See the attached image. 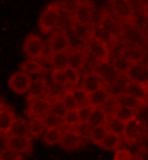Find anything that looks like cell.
I'll use <instances>...</instances> for the list:
<instances>
[{"label":"cell","instance_id":"1","mask_svg":"<svg viewBox=\"0 0 148 160\" xmlns=\"http://www.w3.org/2000/svg\"><path fill=\"white\" fill-rule=\"evenodd\" d=\"M61 8L60 3L54 1L49 3L43 9L39 19V28L43 34H49L56 29L60 21Z\"/></svg>","mask_w":148,"mask_h":160},{"label":"cell","instance_id":"2","mask_svg":"<svg viewBox=\"0 0 148 160\" xmlns=\"http://www.w3.org/2000/svg\"><path fill=\"white\" fill-rule=\"evenodd\" d=\"M112 14L123 24H135V8L131 0H108Z\"/></svg>","mask_w":148,"mask_h":160},{"label":"cell","instance_id":"3","mask_svg":"<svg viewBox=\"0 0 148 160\" xmlns=\"http://www.w3.org/2000/svg\"><path fill=\"white\" fill-rule=\"evenodd\" d=\"M49 54L64 52L69 51L71 48V41H70L69 34L64 27L56 28L50 34V38L47 42Z\"/></svg>","mask_w":148,"mask_h":160},{"label":"cell","instance_id":"4","mask_svg":"<svg viewBox=\"0 0 148 160\" xmlns=\"http://www.w3.org/2000/svg\"><path fill=\"white\" fill-rule=\"evenodd\" d=\"M46 46L41 37L34 33H29L26 37L23 45V51L27 58L29 59H41L44 56Z\"/></svg>","mask_w":148,"mask_h":160},{"label":"cell","instance_id":"5","mask_svg":"<svg viewBox=\"0 0 148 160\" xmlns=\"http://www.w3.org/2000/svg\"><path fill=\"white\" fill-rule=\"evenodd\" d=\"M86 49L88 51V53L91 54L97 60V62L110 60L111 57L110 47L103 41L99 40L97 38L92 37L91 39L87 41Z\"/></svg>","mask_w":148,"mask_h":160},{"label":"cell","instance_id":"6","mask_svg":"<svg viewBox=\"0 0 148 160\" xmlns=\"http://www.w3.org/2000/svg\"><path fill=\"white\" fill-rule=\"evenodd\" d=\"M31 82H33V78L29 74H26L22 71H18L9 77L8 84V88L16 94L24 95L27 94Z\"/></svg>","mask_w":148,"mask_h":160},{"label":"cell","instance_id":"7","mask_svg":"<svg viewBox=\"0 0 148 160\" xmlns=\"http://www.w3.org/2000/svg\"><path fill=\"white\" fill-rule=\"evenodd\" d=\"M73 22L79 25L92 24L94 18V5L90 0H82L73 14Z\"/></svg>","mask_w":148,"mask_h":160},{"label":"cell","instance_id":"8","mask_svg":"<svg viewBox=\"0 0 148 160\" xmlns=\"http://www.w3.org/2000/svg\"><path fill=\"white\" fill-rule=\"evenodd\" d=\"M5 147L20 153L22 155H29L33 151V139L30 136L6 135Z\"/></svg>","mask_w":148,"mask_h":160},{"label":"cell","instance_id":"9","mask_svg":"<svg viewBox=\"0 0 148 160\" xmlns=\"http://www.w3.org/2000/svg\"><path fill=\"white\" fill-rule=\"evenodd\" d=\"M28 108L27 113L29 118H42L44 114H46L48 111H50L51 103L52 100L46 97H38L34 99H27Z\"/></svg>","mask_w":148,"mask_h":160},{"label":"cell","instance_id":"10","mask_svg":"<svg viewBox=\"0 0 148 160\" xmlns=\"http://www.w3.org/2000/svg\"><path fill=\"white\" fill-rule=\"evenodd\" d=\"M85 138L86 137L79 131L67 129L65 131H63L62 138H61L59 145L63 149L68 150V151H72V150H76L80 148L83 145V142H85Z\"/></svg>","mask_w":148,"mask_h":160},{"label":"cell","instance_id":"11","mask_svg":"<svg viewBox=\"0 0 148 160\" xmlns=\"http://www.w3.org/2000/svg\"><path fill=\"white\" fill-rule=\"evenodd\" d=\"M98 25L103 28V29L108 31L110 33H112L113 36L116 37L117 39H120L122 23L114 15L111 14V12H108L107 11L102 12Z\"/></svg>","mask_w":148,"mask_h":160},{"label":"cell","instance_id":"12","mask_svg":"<svg viewBox=\"0 0 148 160\" xmlns=\"http://www.w3.org/2000/svg\"><path fill=\"white\" fill-rule=\"evenodd\" d=\"M94 72L97 73V75L100 77V79L102 80L103 84L108 88L114 80L118 77V73L116 72V70L114 69V67L112 66V63L110 60L108 62H97V66L94 70Z\"/></svg>","mask_w":148,"mask_h":160},{"label":"cell","instance_id":"13","mask_svg":"<svg viewBox=\"0 0 148 160\" xmlns=\"http://www.w3.org/2000/svg\"><path fill=\"white\" fill-rule=\"evenodd\" d=\"M125 76L130 81L145 84L148 81V65L143 62L131 63L130 68Z\"/></svg>","mask_w":148,"mask_h":160},{"label":"cell","instance_id":"14","mask_svg":"<svg viewBox=\"0 0 148 160\" xmlns=\"http://www.w3.org/2000/svg\"><path fill=\"white\" fill-rule=\"evenodd\" d=\"M142 125L137 118H134L125 123L124 131L122 134V138H124L128 142H139L141 135H142Z\"/></svg>","mask_w":148,"mask_h":160},{"label":"cell","instance_id":"15","mask_svg":"<svg viewBox=\"0 0 148 160\" xmlns=\"http://www.w3.org/2000/svg\"><path fill=\"white\" fill-rule=\"evenodd\" d=\"M88 59L86 47H76L69 50V67L75 70H82Z\"/></svg>","mask_w":148,"mask_h":160},{"label":"cell","instance_id":"16","mask_svg":"<svg viewBox=\"0 0 148 160\" xmlns=\"http://www.w3.org/2000/svg\"><path fill=\"white\" fill-rule=\"evenodd\" d=\"M103 86L105 85L103 84L102 80L100 79V77L97 75L96 72L91 71V72H87L83 74L82 79V86H80V88L85 89L88 94L97 91V89L103 88ZM105 88H107V86H105Z\"/></svg>","mask_w":148,"mask_h":160},{"label":"cell","instance_id":"17","mask_svg":"<svg viewBox=\"0 0 148 160\" xmlns=\"http://www.w3.org/2000/svg\"><path fill=\"white\" fill-rule=\"evenodd\" d=\"M120 53L126 57L131 63L143 62L144 57H145V52L142 49V47L137 44H127L126 46L122 48Z\"/></svg>","mask_w":148,"mask_h":160},{"label":"cell","instance_id":"18","mask_svg":"<svg viewBox=\"0 0 148 160\" xmlns=\"http://www.w3.org/2000/svg\"><path fill=\"white\" fill-rule=\"evenodd\" d=\"M15 119H16V116H15L14 109H13L11 106L5 104V106L3 107L1 113H0V133L4 134V135H8Z\"/></svg>","mask_w":148,"mask_h":160},{"label":"cell","instance_id":"19","mask_svg":"<svg viewBox=\"0 0 148 160\" xmlns=\"http://www.w3.org/2000/svg\"><path fill=\"white\" fill-rule=\"evenodd\" d=\"M111 92L108 88H103L97 89L95 92H90L88 95V104L92 107H102L111 97Z\"/></svg>","mask_w":148,"mask_h":160},{"label":"cell","instance_id":"20","mask_svg":"<svg viewBox=\"0 0 148 160\" xmlns=\"http://www.w3.org/2000/svg\"><path fill=\"white\" fill-rule=\"evenodd\" d=\"M20 71L31 75H45L47 73V69L44 65L39 62L37 59L27 58L20 65Z\"/></svg>","mask_w":148,"mask_h":160},{"label":"cell","instance_id":"21","mask_svg":"<svg viewBox=\"0 0 148 160\" xmlns=\"http://www.w3.org/2000/svg\"><path fill=\"white\" fill-rule=\"evenodd\" d=\"M115 98L117 100V103L123 106L130 107L134 110H138L140 108H142L144 105L146 104V102H144L142 100L133 97V96L125 94V92H120L118 95H115Z\"/></svg>","mask_w":148,"mask_h":160},{"label":"cell","instance_id":"22","mask_svg":"<svg viewBox=\"0 0 148 160\" xmlns=\"http://www.w3.org/2000/svg\"><path fill=\"white\" fill-rule=\"evenodd\" d=\"M48 88V83L44 78L34 79L31 85L27 92V99H34L38 97H45Z\"/></svg>","mask_w":148,"mask_h":160},{"label":"cell","instance_id":"23","mask_svg":"<svg viewBox=\"0 0 148 160\" xmlns=\"http://www.w3.org/2000/svg\"><path fill=\"white\" fill-rule=\"evenodd\" d=\"M63 129L61 126L56 127H48L43 133V142L47 146H56L59 145L60 140L62 138Z\"/></svg>","mask_w":148,"mask_h":160},{"label":"cell","instance_id":"24","mask_svg":"<svg viewBox=\"0 0 148 160\" xmlns=\"http://www.w3.org/2000/svg\"><path fill=\"white\" fill-rule=\"evenodd\" d=\"M49 63L53 70H65L69 67V51L49 54Z\"/></svg>","mask_w":148,"mask_h":160},{"label":"cell","instance_id":"25","mask_svg":"<svg viewBox=\"0 0 148 160\" xmlns=\"http://www.w3.org/2000/svg\"><path fill=\"white\" fill-rule=\"evenodd\" d=\"M8 135L29 136V125H28V121H26L21 117L16 118Z\"/></svg>","mask_w":148,"mask_h":160},{"label":"cell","instance_id":"26","mask_svg":"<svg viewBox=\"0 0 148 160\" xmlns=\"http://www.w3.org/2000/svg\"><path fill=\"white\" fill-rule=\"evenodd\" d=\"M122 139H123L122 136L117 135V134L108 130L107 134H105V136L103 137V139H102L99 147L104 150H108V151H116V150L120 148Z\"/></svg>","mask_w":148,"mask_h":160},{"label":"cell","instance_id":"27","mask_svg":"<svg viewBox=\"0 0 148 160\" xmlns=\"http://www.w3.org/2000/svg\"><path fill=\"white\" fill-rule=\"evenodd\" d=\"M123 92L133 96V97L139 99V100H142L144 102H146V99L148 98L145 88H144V84L130 81V80H128V82L126 83V86H125Z\"/></svg>","mask_w":148,"mask_h":160},{"label":"cell","instance_id":"28","mask_svg":"<svg viewBox=\"0 0 148 160\" xmlns=\"http://www.w3.org/2000/svg\"><path fill=\"white\" fill-rule=\"evenodd\" d=\"M107 121L108 114L103 109V107H93L87 125L90 128H92L96 126H100V125H105Z\"/></svg>","mask_w":148,"mask_h":160},{"label":"cell","instance_id":"29","mask_svg":"<svg viewBox=\"0 0 148 160\" xmlns=\"http://www.w3.org/2000/svg\"><path fill=\"white\" fill-rule=\"evenodd\" d=\"M110 62L119 75H126L127 71L131 66V62L124 55H122L120 52L113 57V59Z\"/></svg>","mask_w":148,"mask_h":160},{"label":"cell","instance_id":"30","mask_svg":"<svg viewBox=\"0 0 148 160\" xmlns=\"http://www.w3.org/2000/svg\"><path fill=\"white\" fill-rule=\"evenodd\" d=\"M28 125H29V136L31 138H39L46 130V126L41 118H30Z\"/></svg>","mask_w":148,"mask_h":160},{"label":"cell","instance_id":"31","mask_svg":"<svg viewBox=\"0 0 148 160\" xmlns=\"http://www.w3.org/2000/svg\"><path fill=\"white\" fill-rule=\"evenodd\" d=\"M136 113H137V110H134L130 107H126V106H123V105L118 104L112 117H114V118H116V119L126 123L127 121L136 118Z\"/></svg>","mask_w":148,"mask_h":160},{"label":"cell","instance_id":"32","mask_svg":"<svg viewBox=\"0 0 148 160\" xmlns=\"http://www.w3.org/2000/svg\"><path fill=\"white\" fill-rule=\"evenodd\" d=\"M93 29H94V25L89 24V25H79L73 22V30L74 34L78 38L79 40L82 41H88L93 37Z\"/></svg>","mask_w":148,"mask_h":160},{"label":"cell","instance_id":"33","mask_svg":"<svg viewBox=\"0 0 148 160\" xmlns=\"http://www.w3.org/2000/svg\"><path fill=\"white\" fill-rule=\"evenodd\" d=\"M108 132V128L105 125H100V126H96L90 128L89 131V138L90 140L94 143V145L99 146L100 142H102L103 137Z\"/></svg>","mask_w":148,"mask_h":160},{"label":"cell","instance_id":"34","mask_svg":"<svg viewBox=\"0 0 148 160\" xmlns=\"http://www.w3.org/2000/svg\"><path fill=\"white\" fill-rule=\"evenodd\" d=\"M105 126H107L108 131L117 134V135L122 136L123 131H124L125 123L120 120L116 119L114 117H108V121H107V123H105Z\"/></svg>","mask_w":148,"mask_h":160},{"label":"cell","instance_id":"35","mask_svg":"<svg viewBox=\"0 0 148 160\" xmlns=\"http://www.w3.org/2000/svg\"><path fill=\"white\" fill-rule=\"evenodd\" d=\"M71 94L73 96L74 100H75L77 107L82 106V105L88 104V92L82 88H73L72 89H70Z\"/></svg>","mask_w":148,"mask_h":160},{"label":"cell","instance_id":"36","mask_svg":"<svg viewBox=\"0 0 148 160\" xmlns=\"http://www.w3.org/2000/svg\"><path fill=\"white\" fill-rule=\"evenodd\" d=\"M64 72H65L68 84L72 85L73 88H77L79 84V80H80V74H79L78 70H75V69L68 67V68H66L64 70Z\"/></svg>","mask_w":148,"mask_h":160},{"label":"cell","instance_id":"37","mask_svg":"<svg viewBox=\"0 0 148 160\" xmlns=\"http://www.w3.org/2000/svg\"><path fill=\"white\" fill-rule=\"evenodd\" d=\"M50 111L52 113L56 114V116L62 118V119H63V117L67 113L68 109H67L65 103L63 102L62 98H57V99H54V100H52Z\"/></svg>","mask_w":148,"mask_h":160},{"label":"cell","instance_id":"38","mask_svg":"<svg viewBox=\"0 0 148 160\" xmlns=\"http://www.w3.org/2000/svg\"><path fill=\"white\" fill-rule=\"evenodd\" d=\"M41 119H42V121H43L44 125L46 126V128L56 127V126H61V125H63L62 118L56 116V114L52 113L51 111H48V112L46 114H44Z\"/></svg>","mask_w":148,"mask_h":160},{"label":"cell","instance_id":"39","mask_svg":"<svg viewBox=\"0 0 148 160\" xmlns=\"http://www.w3.org/2000/svg\"><path fill=\"white\" fill-rule=\"evenodd\" d=\"M80 1L82 0H61L59 2L61 11L65 12L69 16H73L74 12H75V9L77 8Z\"/></svg>","mask_w":148,"mask_h":160},{"label":"cell","instance_id":"40","mask_svg":"<svg viewBox=\"0 0 148 160\" xmlns=\"http://www.w3.org/2000/svg\"><path fill=\"white\" fill-rule=\"evenodd\" d=\"M92 108L93 107L89 104L82 105V106H78L76 108L77 116H78V120H79L80 125H87L89 118H90V114H91Z\"/></svg>","mask_w":148,"mask_h":160},{"label":"cell","instance_id":"41","mask_svg":"<svg viewBox=\"0 0 148 160\" xmlns=\"http://www.w3.org/2000/svg\"><path fill=\"white\" fill-rule=\"evenodd\" d=\"M63 125L69 126V127H74V126H78V125H80L76 109L67 111V113L63 117Z\"/></svg>","mask_w":148,"mask_h":160},{"label":"cell","instance_id":"42","mask_svg":"<svg viewBox=\"0 0 148 160\" xmlns=\"http://www.w3.org/2000/svg\"><path fill=\"white\" fill-rule=\"evenodd\" d=\"M51 79H52V83L59 86H62V88H65L68 84L64 70H52V72H51Z\"/></svg>","mask_w":148,"mask_h":160},{"label":"cell","instance_id":"43","mask_svg":"<svg viewBox=\"0 0 148 160\" xmlns=\"http://www.w3.org/2000/svg\"><path fill=\"white\" fill-rule=\"evenodd\" d=\"M0 160H23V155L5 147L0 150Z\"/></svg>","mask_w":148,"mask_h":160},{"label":"cell","instance_id":"44","mask_svg":"<svg viewBox=\"0 0 148 160\" xmlns=\"http://www.w3.org/2000/svg\"><path fill=\"white\" fill-rule=\"evenodd\" d=\"M62 100L63 102L65 103L67 109L68 110H72V109H76L77 108V104L75 100H74L73 96L71 94V92H70V89H67V91L64 92V94L62 95Z\"/></svg>","mask_w":148,"mask_h":160},{"label":"cell","instance_id":"45","mask_svg":"<svg viewBox=\"0 0 148 160\" xmlns=\"http://www.w3.org/2000/svg\"><path fill=\"white\" fill-rule=\"evenodd\" d=\"M114 160H134V155L130 150L119 148L115 152Z\"/></svg>","mask_w":148,"mask_h":160},{"label":"cell","instance_id":"46","mask_svg":"<svg viewBox=\"0 0 148 160\" xmlns=\"http://www.w3.org/2000/svg\"><path fill=\"white\" fill-rule=\"evenodd\" d=\"M139 142L141 143V149L148 152V133L142 132V135H141Z\"/></svg>","mask_w":148,"mask_h":160},{"label":"cell","instance_id":"47","mask_svg":"<svg viewBox=\"0 0 148 160\" xmlns=\"http://www.w3.org/2000/svg\"><path fill=\"white\" fill-rule=\"evenodd\" d=\"M136 160H148V152L145 150L140 149L139 152L137 153Z\"/></svg>","mask_w":148,"mask_h":160},{"label":"cell","instance_id":"48","mask_svg":"<svg viewBox=\"0 0 148 160\" xmlns=\"http://www.w3.org/2000/svg\"><path fill=\"white\" fill-rule=\"evenodd\" d=\"M142 34L144 38H146L148 40V19H145V21L143 22L142 24Z\"/></svg>","mask_w":148,"mask_h":160},{"label":"cell","instance_id":"49","mask_svg":"<svg viewBox=\"0 0 148 160\" xmlns=\"http://www.w3.org/2000/svg\"><path fill=\"white\" fill-rule=\"evenodd\" d=\"M138 1V4L140 5L141 8H143L144 6H146L148 4V0H137Z\"/></svg>","mask_w":148,"mask_h":160},{"label":"cell","instance_id":"50","mask_svg":"<svg viewBox=\"0 0 148 160\" xmlns=\"http://www.w3.org/2000/svg\"><path fill=\"white\" fill-rule=\"evenodd\" d=\"M142 11H143V14H144L145 19H148V4L146 6H144V8H142Z\"/></svg>","mask_w":148,"mask_h":160},{"label":"cell","instance_id":"51","mask_svg":"<svg viewBox=\"0 0 148 160\" xmlns=\"http://www.w3.org/2000/svg\"><path fill=\"white\" fill-rule=\"evenodd\" d=\"M5 106V103H4V101L2 100V99H0V113H1V111L3 109V107Z\"/></svg>","mask_w":148,"mask_h":160},{"label":"cell","instance_id":"52","mask_svg":"<svg viewBox=\"0 0 148 160\" xmlns=\"http://www.w3.org/2000/svg\"><path fill=\"white\" fill-rule=\"evenodd\" d=\"M144 88H145V92H146V94H147V96H148V81L144 84Z\"/></svg>","mask_w":148,"mask_h":160},{"label":"cell","instance_id":"53","mask_svg":"<svg viewBox=\"0 0 148 160\" xmlns=\"http://www.w3.org/2000/svg\"><path fill=\"white\" fill-rule=\"evenodd\" d=\"M134 160H136V159H134Z\"/></svg>","mask_w":148,"mask_h":160}]
</instances>
